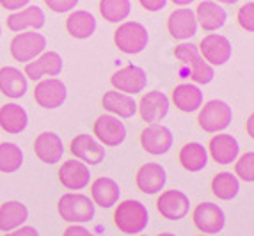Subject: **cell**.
I'll return each instance as SVG.
<instances>
[{
	"mask_svg": "<svg viewBox=\"0 0 254 236\" xmlns=\"http://www.w3.org/2000/svg\"><path fill=\"white\" fill-rule=\"evenodd\" d=\"M212 192L220 201H231L240 192V181L233 173H219L212 179Z\"/></svg>",
	"mask_w": 254,
	"mask_h": 236,
	"instance_id": "obj_32",
	"label": "cell"
},
{
	"mask_svg": "<svg viewBox=\"0 0 254 236\" xmlns=\"http://www.w3.org/2000/svg\"><path fill=\"white\" fill-rule=\"evenodd\" d=\"M34 153L43 164L55 165L63 160L64 144L63 139L54 131H43L34 140Z\"/></svg>",
	"mask_w": 254,
	"mask_h": 236,
	"instance_id": "obj_18",
	"label": "cell"
},
{
	"mask_svg": "<svg viewBox=\"0 0 254 236\" xmlns=\"http://www.w3.org/2000/svg\"><path fill=\"white\" fill-rule=\"evenodd\" d=\"M130 0H100V14L110 23H119L130 16Z\"/></svg>",
	"mask_w": 254,
	"mask_h": 236,
	"instance_id": "obj_34",
	"label": "cell"
},
{
	"mask_svg": "<svg viewBox=\"0 0 254 236\" xmlns=\"http://www.w3.org/2000/svg\"><path fill=\"white\" fill-rule=\"evenodd\" d=\"M253 122H254V116L251 114V116H249V119H247V133H249V137H251V139H253V137H254Z\"/></svg>",
	"mask_w": 254,
	"mask_h": 236,
	"instance_id": "obj_42",
	"label": "cell"
},
{
	"mask_svg": "<svg viewBox=\"0 0 254 236\" xmlns=\"http://www.w3.org/2000/svg\"><path fill=\"white\" fill-rule=\"evenodd\" d=\"M174 57L183 62L185 66L190 67V78L192 82L195 84H210L215 76V71H213V66L206 62V60L201 57L199 48L192 45V43H185L183 41L182 45L174 48Z\"/></svg>",
	"mask_w": 254,
	"mask_h": 236,
	"instance_id": "obj_2",
	"label": "cell"
},
{
	"mask_svg": "<svg viewBox=\"0 0 254 236\" xmlns=\"http://www.w3.org/2000/svg\"><path fill=\"white\" fill-rule=\"evenodd\" d=\"M23 165V153L14 142L0 144V173H16Z\"/></svg>",
	"mask_w": 254,
	"mask_h": 236,
	"instance_id": "obj_33",
	"label": "cell"
},
{
	"mask_svg": "<svg viewBox=\"0 0 254 236\" xmlns=\"http://www.w3.org/2000/svg\"><path fill=\"white\" fill-rule=\"evenodd\" d=\"M140 146L149 155H165L173 148V133L167 126L162 124H149L140 131Z\"/></svg>",
	"mask_w": 254,
	"mask_h": 236,
	"instance_id": "obj_16",
	"label": "cell"
},
{
	"mask_svg": "<svg viewBox=\"0 0 254 236\" xmlns=\"http://www.w3.org/2000/svg\"><path fill=\"white\" fill-rule=\"evenodd\" d=\"M66 30L69 32V36L76 39H87L96 30V18L84 9L73 11L66 20Z\"/></svg>",
	"mask_w": 254,
	"mask_h": 236,
	"instance_id": "obj_31",
	"label": "cell"
},
{
	"mask_svg": "<svg viewBox=\"0 0 254 236\" xmlns=\"http://www.w3.org/2000/svg\"><path fill=\"white\" fill-rule=\"evenodd\" d=\"M157 210L164 219L180 220L190 210V201L182 190H165L157 199Z\"/></svg>",
	"mask_w": 254,
	"mask_h": 236,
	"instance_id": "obj_15",
	"label": "cell"
},
{
	"mask_svg": "<svg viewBox=\"0 0 254 236\" xmlns=\"http://www.w3.org/2000/svg\"><path fill=\"white\" fill-rule=\"evenodd\" d=\"M208 149H210V155H212V158L217 164L228 165L233 164L238 158L240 146H238V140L235 139L233 135L217 133L215 137H212V140L208 144Z\"/></svg>",
	"mask_w": 254,
	"mask_h": 236,
	"instance_id": "obj_23",
	"label": "cell"
},
{
	"mask_svg": "<svg viewBox=\"0 0 254 236\" xmlns=\"http://www.w3.org/2000/svg\"><path fill=\"white\" fill-rule=\"evenodd\" d=\"M29 84H27V76L13 66L0 67V93L7 98H18L25 96Z\"/></svg>",
	"mask_w": 254,
	"mask_h": 236,
	"instance_id": "obj_24",
	"label": "cell"
},
{
	"mask_svg": "<svg viewBox=\"0 0 254 236\" xmlns=\"http://www.w3.org/2000/svg\"><path fill=\"white\" fill-rule=\"evenodd\" d=\"M45 4H47L48 9H52L54 13H68V11L76 7L78 0H45Z\"/></svg>",
	"mask_w": 254,
	"mask_h": 236,
	"instance_id": "obj_37",
	"label": "cell"
},
{
	"mask_svg": "<svg viewBox=\"0 0 254 236\" xmlns=\"http://www.w3.org/2000/svg\"><path fill=\"white\" fill-rule=\"evenodd\" d=\"M137 110L144 122L158 124L169 114V98L162 91H149L140 98V101L137 103Z\"/></svg>",
	"mask_w": 254,
	"mask_h": 236,
	"instance_id": "obj_11",
	"label": "cell"
},
{
	"mask_svg": "<svg viewBox=\"0 0 254 236\" xmlns=\"http://www.w3.org/2000/svg\"><path fill=\"white\" fill-rule=\"evenodd\" d=\"M231 119H233V110L222 100H212L201 105L199 116H197L201 130H204L206 133L224 131L231 124Z\"/></svg>",
	"mask_w": 254,
	"mask_h": 236,
	"instance_id": "obj_5",
	"label": "cell"
},
{
	"mask_svg": "<svg viewBox=\"0 0 254 236\" xmlns=\"http://www.w3.org/2000/svg\"><path fill=\"white\" fill-rule=\"evenodd\" d=\"M237 20H238V25L246 30V32L249 34L254 32V2H247L246 5H242L238 9Z\"/></svg>",
	"mask_w": 254,
	"mask_h": 236,
	"instance_id": "obj_36",
	"label": "cell"
},
{
	"mask_svg": "<svg viewBox=\"0 0 254 236\" xmlns=\"http://www.w3.org/2000/svg\"><path fill=\"white\" fill-rule=\"evenodd\" d=\"M110 84L116 91L125 94H139L142 93L148 85V76L142 67L133 66V64H128V66L121 67L119 71H116L114 75L110 76Z\"/></svg>",
	"mask_w": 254,
	"mask_h": 236,
	"instance_id": "obj_7",
	"label": "cell"
},
{
	"mask_svg": "<svg viewBox=\"0 0 254 236\" xmlns=\"http://www.w3.org/2000/svg\"><path fill=\"white\" fill-rule=\"evenodd\" d=\"M94 204L91 197L80 194V192H69L64 194L57 202V211L63 220L75 224H85L93 220L94 217Z\"/></svg>",
	"mask_w": 254,
	"mask_h": 236,
	"instance_id": "obj_3",
	"label": "cell"
},
{
	"mask_svg": "<svg viewBox=\"0 0 254 236\" xmlns=\"http://www.w3.org/2000/svg\"><path fill=\"white\" fill-rule=\"evenodd\" d=\"M173 103L182 112H195L203 105V91L194 84H180L173 91Z\"/></svg>",
	"mask_w": 254,
	"mask_h": 236,
	"instance_id": "obj_28",
	"label": "cell"
},
{
	"mask_svg": "<svg viewBox=\"0 0 254 236\" xmlns=\"http://www.w3.org/2000/svg\"><path fill=\"white\" fill-rule=\"evenodd\" d=\"M165 181H167L165 169L160 164H157V162H148V164H144L137 171V188L148 195L158 194L165 186Z\"/></svg>",
	"mask_w": 254,
	"mask_h": 236,
	"instance_id": "obj_19",
	"label": "cell"
},
{
	"mask_svg": "<svg viewBox=\"0 0 254 236\" xmlns=\"http://www.w3.org/2000/svg\"><path fill=\"white\" fill-rule=\"evenodd\" d=\"M157 236H176V235H173V233H160V235H157Z\"/></svg>",
	"mask_w": 254,
	"mask_h": 236,
	"instance_id": "obj_45",
	"label": "cell"
},
{
	"mask_svg": "<svg viewBox=\"0 0 254 236\" xmlns=\"http://www.w3.org/2000/svg\"><path fill=\"white\" fill-rule=\"evenodd\" d=\"M235 176L244 179L247 183H253L254 181V153L253 151H247L235 160Z\"/></svg>",
	"mask_w": 254,
	"mask_h": 236,
	"instance_id": "obj_35",
	"label": "cell"
},
{
	"mask_svg": "<svg viewBox=\"0 0 254 236\" xmlns=\"http://www.w3.org/2000/svg\"><path fill=\"white\" fill-rule=\"evenodd\" d=\"M139 4L149 13H157L167 5V0H139Z\"/></svg>",
	"mask_w": 254,
	"mask_h": 236,
	"instance_id": "obj_38",
	"label": "cell"
},
{
	"mask_svg": "<svg viewBox=\"0 0 254 236\" xmlns=\"http://www.w3.org/2000/svg\"><path fill=\"white\" fill-rule=\"evenodd\" d=\"M119 195H121V190L112 177L100 176L91 185V197H93L91 201L102 208H112L114 204H118Z\"/></svg>",
	"mask_w": 254,
	"mask_h": 236,
	"instance_id": "obj_26",
	"label": "cell"
},
{
	"mask_svg": "<svg viewBox=\"0 0 254 236\" xmlns=\"http://www.w3.org/2000/svg\"><path fill=\"white\" fill-rule=\"evenodd\" d=\"M149 213L148 208L140 201L128 199V201L119 202L114 211V224L121 233L127 235H139L148 228Z\"/></svg>",
	"mask_w": 254,
	"mask_h": 236,
	"instance_id": "obj_1",
	"label": "cell"
},
{
	"mask_svg": "<svg viewBox=\"0 0 254 236\" xmlns=\"http://www.w3.org/2000/svg\"><path fill=\"white\" fill-rule=\"evenodd\" d=\"M30 4V0H0V5L7 11H20V9L27 7Z\"/></svg>",
	"mask_w": 254,
	"mask_h": 236,
	"instance_id": "obj_39",
	"label": "cell"
},
{
	"mask_svg": "<svg viewBox=\"0 0 254 236\" xmlns=\"http://www.w3.org/2000/svg\"><path fill=\"white\" fill-rule=\"evenodd\" d=\"M59 181L68 190H84L91 181V171L84 162L68 160L59 169Z\"/></svg>",
	"mask_w": 254,
	"mask_h": 236,
	"instance_id": "obj_20",
	"label": "cell"
},
{
	"mask_svg": "<svg viewBox=\"0 0 254 236\" xmlns=\"http://www.w3.org/2000/svg\"><path fill=\"white\" fill-rule=\"evenodd\" d=\"M29 124V116L25 109L18 103H5L0 107V128L5 133L18 135L25 130Z\"/></svg>",
	"mask_w": 254,
	"mask_h": 236,
	"instance_id": "obj_27",
	"label": "cell"
},
{
	"mask_svg": "<svg viewBox=\"0 0 254 236\" xmlns=\"http://www.w3.org/2000/svg\"><path fill=\"white\" fill-rule=\"evenodd\" d=\"M66 96H68L66 85L59 78H47V80H41L34 87L36 103L47 110L59 109L66 101Z\"/></svg>",
	"mask_w": 254,
	"mask_h": 236,
	"instance_id": "obj_12",
	"label": "cell"
},
{
	"mask_svg": "<svg viewBox=\"0 0 254 236\" xmlns=\"http://www.w3.org/2000/svg\"><path fill=\"white\" fill-rule=\"evenodd\" d=\"M194 14L201 29L206 32H215V30L222 29L226 25V20H228V13L224 11V7L213 0H203L197 5Z\"/></svg>",
	"mask_w": 254,
	"mask_h": 236,
	"instance_id": "obj_21",
	"label": "cell"
},
{
	"mask_svg": "<svg viewBox=\"0 0 254 236\" xmlns=\"http://www.w3.org/2000/svg\"><path fill=\"white\" fill-rule=\"evenodd\" d=\"M63 71V57L57 52H43L34 60L27 62L25 73L30 80H41L43 76L55 78Z\"/></svg>",
	"mask_w": 254,
	"mask_h": 236,
	"instance_id": "obj_17",
	"label": "cell"
},
{
	"mask_svg": "<svg viewBox=\"0 0 254 236\" xmlns=\"http://www.w3.org/2000/svg\"><path fill=\"white\" fill-rule=\"evenodd\" d=\"M194 0H173V4L176 5H190Z\"/></svg>",
	"mask_w": 254,
	"mask_h": 236,
	"instance_id": "obj_43",
	"label": "cell"
},
{
	"mask_svg": "<svg viewBox=\"0 0 254 236\" xmlns=\"http://www.w3.org/2000/svg\"><path fill=\"white\" fill-rule=\"evenodd\" d=\"M63 236H96L94 233H91L89 229L82 228V226H69L66 231L63 233Z\"/></svg>",
	"mask_w": 254,
	"mask_h": 236,
	"instance_id": "obj_40",
	"label": "cell"
},
{
	"mask_svg": "<svg viewBox=\"0 0 254 236\" xmlns=\"http://www.w3.org/2000/svg\"><path fill=\"white\" fill-rule=\"evenodd\" d=\"M114 43L123 54H140L149 43L148 29L142 23H139V21H125V23H121L116 29Z\"/></svg>",
	"mask_w": 254,
	"mask_h": 236,
	"instance_id": "obj_4",
	"label": "cell"
},
{
	"mask_svg": "<svg viewBox=\"0 0 254 236\" xmlns=\"http://www.w3.org/2000/svg\"><path fill=\"white\" fill-rule=\"evenodd\" d=\"M167 30H169L171 38L176 41H187L195 36L197 32V20L192 9L180 7L169 14L167 18Z\"/></svg>",
	"mask_w": 254,
	"mask_h": 236,
	"instance_id": "obj_14",
	"label": "cell"
},
{
	"mask_svg": "<svg viewBox=\"0 0 254 236\" xmlns=\"http://www.w3.org/2000/svg\"><path fill=\"white\" fill-rule=\"evenodd\" d=\"M45 11L39 5H27L7 18V29L13 32H23L25 29L39 30L45 27Z\"/></svg>",
	"mask_w": 254,
	"mask_h": 236,
	"instance_id": "obj_22",
	"label": "cell"
},
{
	"mask_svg": "<svg viewBox=\"0 0 254 236\" xmlns=\"http://www.w3.org/2000/svg\"><path fill=\"white\" fill-rule=\"evenodd\" d=\"M4 236H39V233H38V229L25 226V228H18V229H14V231L5 233Z\"/></svg>",
	"mask_w": 254,
	"mask_h": 236,
	"instance_id": "obj_41",
	"label": "cell"
},
{
	"mask_svg": "<svg viewBox=\"0 0 254 236\" xmlns=\"http://www.w3.org/2000/svg\"><path fill=\"white\" fill-rule=\"evenodd\" d=\"M47 48V38L36 30H27V32L16 34L9 45V50L13 59L18 62H30L36 57L45 52Z\"/></svg>",
	"mask_w": 254,
	"mask_h": 236,
	"instance_id": "obj_6",
	"label": "cell"
},
{
	"mask_svg": "<svg viewBox=\"0 0 254 236\" xmlns=\"http://www.w3.org/2000/svg\"><path fill=\"white\" fill-rule=\"evenodd\" d=\"M199 236H204V235H199Z\"/></svg>",
	"mask_w": 254,
	"mask_h": 236,
	"instance_id": "obj_48",
	"label": "cell"
},
{
	"mask_svg": "<svg viewBox=\"0 0 254 236\" xmlns=\"http://www.w3.org/2000/svg\"><path fill=\"white\" fill-rule=\"evenodd\" d=\"M180 164L189 173H199L208 164V151L203 144L189 142L180 149Z\"/></svg>",
	"mask_w": 254,
	"mask_h": 236,
	"instance_id": "obj_30",
	"label": "cell"
},
{
	"mask_svg": "<svg viewBox=\"0 0 254 236\" xmlns=\"http://www.w3.org/2000/svg\"><path fill=\"white\" fill-rule=\"evenodd\" d=\"M29 219V210L20 201H7L0 206V231L9 233L21 228Z\"/></svg>",
	"mask_w": 254,
	"mask_h": 236,
	"instance_id": "obj_29",
	"label": "cell"
},
{
	"mask_svg": "<svg viewBox=\"0 0 254 236\" xmlns=\"http://www.w3.org/2000/svg\"><path fill=\"white\" fill-rule=\"evenodd\" d=\"M93 131L96 139L109 148H116L119 144H123L127 139V126L119 118L112 114H103L94 121Z\"/></svg>",
	"mask_w": 254,
	"mask_h": 236,
	"instance_id": "obj_10",
	"label": "cell"
},
{
	"mask_svg": "<svg viewBox=\"0 0 254 236\" xmlns=\"http://www.w3.org/2000/svg\"><path fill=\"white\" fill-rule=\"evenodd\" d=\"M199 54L210 66H222L231 59L233 48L231 43L222 34H208L199 43Z\"/></svg>",
	"mask_w": 254,
	"mask_h": 236,
	"instance_id": "obj_9",
	"label": "cell"
},
{
	"mask_svg": "<svg viewBox=\"0 0 254 236\" xmlns=\"http://www.w3.org/2000/svg\"><path fill=\"white\" fill-rule=\"evenodd\" d=\"M194 226L204 235H217L224 229L226 226V215L222 208L213 202H201L197 204L192 213Z\"/></svg>",
	"mask_w": 254,
	"mask_h": 236,
	"instance_id": "obj_8",
	"label": "cell"
},
{
	"mask_svg": "<svg viewBox=\"0 0 254 236\" xmlns=\"http://www.w3.org/2000/svg\"><path fill=\"white\" fill-rule=\"evenodd\" d=\"M217 2H220V4H237L238 0H217Z\"/></svg>",
	"mask_w": 254,
	"mask_h": 236,
	"instance_id": "obj_44",
	"label": "cell"
},
{
	"mask_svg": "<svg viewBox=\"0 0 254 236\" xmlns=\"http://www.w3.org/2000/svg\"><path fill=\"white\" fill-rule=\"evenodd\" d=\"M102 107L107 112L121 119L133 118L137 114V101L133 100V96L119 93V91H109V93L103 94Z\"/></svg>",
	"mask_w": 254,
	"mask_h": 236,
	"instance_id": "obj_25",
	"label": "cell"
},
{
	"mask_svg": "<svg viewBox=\"0 0 254 236\" xmlns=\"http://www.w3.org/2000/svg\"><path fill=\"white\" fill-rule=\"evenodd\" d=\"M137 236H144V235H137Z\"/></svg>",
	"mask_w": 254,
	"mask_h": 236,
	"instance_id": "obj_47",
	"label": "cell"
},
{
	"mask_svg": "<svg viewBox=\"0 0 254 236\" xmlns=\"http://www.w3.org/2000/svg\"><path fill=\"white\" fill-rule=\"evenodd\" d=\"M0 36H2V27H0Z\"/></svg>",
	"mask_w": 254,
	"mask_h": 236,
	"instance_id": "obj_46",
	"label": "cell"
},
{
	"mask_svg": "<svg viewBox=\"0 0 254 236\" xmlns=\"http://www.w3.org/2000/svg\"><path fill=\"white\" fill-rule=\"evenodd\" d=\"M69 151L85 165H100L105 158V148L89 133L76 135L69 144Z\"/></svg>",
	"mask_w": 254,
	"mask_h": 236,
	"instance_id": "obj_13",
	"label": "cell"
}]
</instances>
